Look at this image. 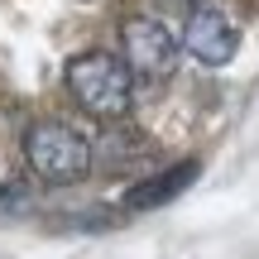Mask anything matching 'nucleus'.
Wrapping results in <instances>:
<instances>
[{"mask_svg": "<svg viewBox=\"0 0 259 259\" xmlns=\"http://www.w3.org/2000/svg\"><path fill=\"white\" fill-rule=\"evenodd\" d=\"M173 5H183V0H173Z\"/></svg>", "mask_w": 259, "mask_h": 259, "instance_id": "7", "label": "nucleus"}, {"mask_svg": "<svg viewBox=\"0 0 259 259\" xmlns=\"http://www.w3.org/2000/svg\"><path fill=\"white\" fill-rule=\"evenodd\" d=\"M29 206H34L29 183H10L5 192H0V216H10V211H29Z\"/></svg>", "mask_w": 259, "mask_h": 259, "instance_id": "6", "label": "nucleus"}, {"mask_svg": "<svg viewBox=\"0 0 259 259\" xmlns=\"http://www.w3.org/2000/svg\"><path fill=\"white\" fill-rule=\"evenodd\" d=\"M120 44H125V63H130L135 77H154L158 82V77H168L173 63H178V38L168 34L158 19H149V15L125 19Z\"/></svg>", "mask_w": 259, "mask_h": 259, "instance_id": "4", "label": "nucleus"}, {"mask_svg": "<svg viewBox=\"0 0 259 259\" xmlns=\"http://www.w3.org/2000/svg\"><path fill=\"white\" fill-rule=\"evenodd\" d=\"M183 44L197 63L226 67L235 58V48H240V29H235V19L221 5H192L187 10V24H183Z\"/></svg>", "mask_w": 259, "mask_h": 259, "instance_id": "3", "label": "nucleus"}, {"mask_svg": "<svg viewBox=\"0 0 259 259\" xmlns=\"http://www.w3.org/2000/svg\"><path fill=\"white\" fill-rule=\"evenodd\" d=\"M67 92L77 96L87 115L120 120L130 111V96H135V72L115 53H82L67 63Z\"/></svg>", "mask_w": 259, "mask_h": 259, "instance_id": "1", "label": "nucleus"}, {"mask_svg": "<svg viewBox=\"0 0 259 259\" xmlns=\"http://www.w3.org/2000/svg\"><path fill=\"white\" fill-rule=\"evenodd\" d=\"M197 173H202V163H197V158L173 163V168H163V173H154V178H144V183H135V187H130V197H125V206H130V211H154V206H163V202H173V197H183L187 187L197 183Z\"/></svg>", "mask_w": 259, "mask_h": 259, "instance_id": "5", "label": "nucleus"}, {"mask_svg": "<svg viewBox=\"0 0 259 259\" xmlns=\"http://www.w3.org/2000/svg\"><path fill=\"white\" fill-rule=\"evenodd\" d=\"M24 158L44 183H82L92 168V139L67 120H38L24 130Z\"/></svg>", "mask_w": 259, "mask_h": 259, "instance_id": "2", "label": "nucleus"}]
</instances>
